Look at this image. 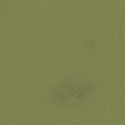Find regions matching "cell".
<instances>
[{"label":"cell","mask_w":125,"mask_h":125,"mask_svg":"<svg viewBox=\"0 0 125 125\" xmlns=\"http://www.w3.org/2000/svg\"><path fill=\"white\" fill-rule=\"evenodd\" d=\"M94 89L95 86L90 81L78 76L69 77L52 89L48 98L56 106L71 107L85 101Z\"/></svg>","instance_id":"cell-1"}]
</instances>
